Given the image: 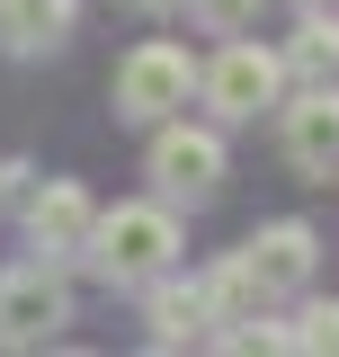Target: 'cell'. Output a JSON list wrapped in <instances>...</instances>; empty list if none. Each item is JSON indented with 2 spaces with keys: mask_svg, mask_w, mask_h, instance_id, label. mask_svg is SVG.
<instances>
[{
  "mask_svg": "<svg viewBox=\"0 0 339 357\" xmlns=\"http://www.w3.org/2000/svg\"><path fill=\"white\" fill-rule=\"evenodd\" d=\"M89 277L107 286H152L161 268H179V215L170 206H116V215H89V241L72 250Z\"/></svg>",
  "mask_w": 339,
  "mask_h": 357,
  "instance_id": "1",
  "label": "cell"
},
{
  "mask_svg": "<svg viewBox=\"0 0 339 357\" xmlns=\"http://www.w3.org/2000/svg\"><path fill=\"white\" fill-rule=\"evenodd\" d=\"M197 89H206V107L223 126H250L259 107H277V89H286V54H268L250 36H223V54L197 72Z\"/></svg>",
  "mask_w": 339,
  "mask_h": 357,
  "instance_id": "2",
  "label": "cell"
},
{
  "mask_svg": "<svg viewBox=\"0 0 339 357\" xmlns=\"http://www.w3.org/2000/svg\"><path fill=\"white\" fill-rule=\"evenodd\" d=\"M188 89H197V63H188V45H134L126 63H116V116L126 126H161L188 107Z\"/></svg>",
  "mask_w": 339,
  "mask_h": 357,
  "instance_id": "3",
  "label": "cell"
},
{
  "mask_svg": "<svg viewBox=\"0 0 339 357\" xmlns=\"http://www.w3.org/2000/svg\"><path fill=\"white\" fill-rule=\"evenodd\" d=\"M152 188H161V206H206L223 188V134L161 116L152 126Z\"/></svg>",
  "mask_w": 339,
  "mask_h": 357,
  "instance_id": "4",
  "label": "cell"
},
{
  "mask_svg": "<svg viewBox=\"0 0 339 357\" xmlns=\"http://www.w3.org/2000/svg\"><path fill=\"white\" fill-rule=\"evenodd\" d=\"M72 321V286L54 277V259L0 268V349H36Z\"/></svg>",
  "mask_w": 339,
  "mask_h": 357,
  "instance_id": "5",
  "label": "cell"
},
{
  "mask_svg": "<svg viewBox=\"0 0 339 357\" xmlns=\"http://www.w3.org/2000/svg\"><path fill=\"white\" fill-rule=\"evenodd\" d=\"M18 206H27V241H36L45 259H72V250L89 241V215H98L81 178H45V188H27Z\"/></svg>",
  "mask_w": 339,
  "mask_h": 357,
  "instance_id": "6",
  "label": "cell"
},
{
  "mask_svg": "<svg viewBox=\"0 0 339 357\" xmlns=\"http://www.w3.org/2000/svg\"><path fill=\"white\" fill-rule=\"evenodd\" d=\"M286 161H295L303 178H339V89L312 81L286 107Z\"/></svg>",
  "mask_w": 339,
  "mask_h": 357,
  "instance_id": "7",
  "label": "cell"
},
{
  "mask_svg": "<svg viewBox=\"0 0 339 357\" xmlns=\"http://www.w3.org/2000/svg\"><path fill=\"white\" fill-rule=\"evenodd\" d=\"M241 259H250V277L268 286V304H277V295H295L303 277H312L322 241H312V223H268V232H250V241H241Z\"/></svg>",
  "mask_w": 339,
  "mask_h": 357,
  "instance_id": "8",
  "label": "cell"
},
{
  "mask_svg": "<svg viewBox=\"0 0 339 357\" xmlns=\"http://www.w3.org/2000/svg\"><path fill=\"white\" fill-rule=\"evenodd\" d=\"M206 321H214V304H206V277H152V340L161 349H179V340H206Z\"/></svg>",
  "mask_w": 339,
  "mask_h": 357,
  "instance_id": "9",
  "label": "cell"
},
{
  "mask_svg": "<svg viewBox=\"0 0 339 357\" xmlns=\"http://www.w3.org/2000/svg\"><path fill=\"white\" fill-rule=\"evenodd\" d=\"M72 36V0H0V54H54Z\"/></svg>",
  "mask_w": 339,
  "mask_h": 357,
  "instance_id": "10",
  "label": "cell"
},
{
  "mask_svg": "<svg viewBox=\"0 0 339 357\" xmlns=\"http://www.w3.org/2000/svg\"><path fill=\"white\" fill-rule=\"evenodd\" d=\"M206 304H214V321H259V312H268V286H259V277H250V259L232 250V259L206 277Z\"/></svg>",
  "mask_w": 339,
  "mask_h": 357,
  "instance_id": "11",
  "label": "cell"
},
{
  "mask_svg": "<svg viewBox=\"0 0 339 357\" xmlns=\"http://www.w3.org/2000/svg\"><path fill=\"white\" fill-rule=\"evenodd\" d=\"M331 63H339V18H331V0H322V9H312V18L295 27V45H286V72H303V81H322Z\"/></svg>",
  "mask_w": 339,
  "mask_h": 357,
  "instance_id": "12",
  "label": "cell"
},
{
  "mask_svg": "<svg viewBox=\"0 0 339 357\" xmlns=\"http://www.w3.org/2000/svg\"><path fill=\"white\" fill-rule=\"evenodd\" d=\"M277 349H339V295L331 304H303L295 321H277Z\"/></svg>",
  "mask_w": 339,
  "mask_h": 357,
  "instance_id": "13",
  "label": "cell"
},
{
  "mask_svg": "<svg viewBox=\"0 0 339 357\" xmlns=\"http://www.w3.org/2000/svg\"><path fill=\"white\" fill-rule=\"evenodd\" d=\"M259 9H268V0H197V27H206V36H250Z\"/></svg>",
  "mask_w": 339,
  "mask_h": 357,
  "instance_id": "14",
  "label": "cell"
},
{
  "mask_svg": "<svg viewBox=\"0 0 339 357\" xmlns=\"http://www.w3.org/2000/svg\"><path fill=\"white\" fill-rule=\"evenodd\" d=\"M143 9H170V0H143Z\"/></svg>",
  "mask_w": 339,
  "mask_h": 357,
  "instance_id": "15",
  "label": "cell"
},
{
  "mask_svg": "<svg viewBox=\"0 0 339 357\" xmlns=\"http://www.w3.org/2000/svg\"><path fill=\"white\" fill-rule=\"evenodd\" d=\"M303 9H322V0H303Z\"/></svg>",
  "mask_w": 339,
  "mask_h": 357,
  "instance_id": "16",
  "label": "cell"
}]
</instances>
